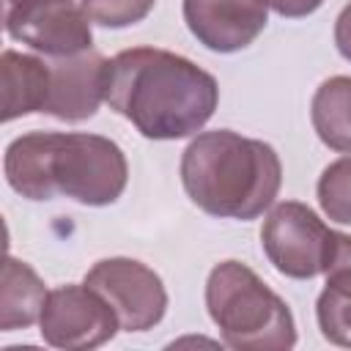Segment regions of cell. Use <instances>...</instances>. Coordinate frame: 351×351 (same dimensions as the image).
<instances>
[{
    "mask_svg": "<svg viewBox=\"0 0 351 351\" xmlns=\"http://www.w3.org/2000/svg\"><path fill=\"white\" fill-rule=\"evenodd\" d=\"M104 101L148 140L197 134L219 104L217 80L184 55L132 47L107 60Z\"/></svg>",
    "mask_w": 351,
    "mask_h": 351,
    "instance_id": "obj_1",
    "label": "cell"
},
{
    "mask_svg": "<svg viewBox=\"0 0 351 351\" xmlns=\"http://www.w3.org/2000/svg\"><path fill=\"white\" fill-rule=\"evenodd\" d=\"M8 186L27 200L69 197L82 206H112L129 181L118 143L88 132H27L8 143Z\"/></svg>",
    "mask_w": 351,
    "mask_h": 351,
    "instance_id": "obj_2",
    "label": "cell"
},
{
    "mask_svg": "<svg viewBox=\"0 0 351 351\" xmlns=\"http://www.w3.org/2000/svg\"><path fill=\"white\" fill-rule=\"evenodd\" d=\"M181 184L189 200L219 219H258L282 186L277 151L233 129L200 132L181 154Z\"/></svg>",
    "mask_w": 351,
    "mask_h": 351,
    "instance_id": "obj_3",
    "label": "cell"
},
{
    "mask_svg": "<svg viewBox=\"0 0 351 351\" xmlns=\"http://www.w3.org/2000/svg\"><path fill=\"white\" fill-rule=\"evenodd\" d=\"M206 310L222 343L236 351H288L296 346L291 307L241 261H222L208 271Z\"/></svg>",
    "mask_w": 351,
    "mask_h": 351,
    "instance_id": "obj_4",
    "label": "cell"
},
{
    "mask_svg": "<svg viewBox=\"0 0 351 351\" xmlns=\"http://www.w3.org/2000/svg\"><path fill=\"white\" fill-rule=\"evenodd\" d=\"M337 230L299 200L277 203L261 228V247L269 263L291 280H313L326 271Z\"/></svg>",
    "mask_w": 351,
    "mask_h": 351,
    "instance_id": "obj_5",
    "label": "cell"
},
{
    "mask_svg": "<svg viewBox=\"0 0 351 351\" xmlns=\"http://www.w3.org/2000/svg\"><path fill=\"white\" fill-rule=\"evenodd\" d=\"M82 282L99 291L110 302L123 332H148L165 318L167 310L165 282L143 261L134 258L96 261Z\"/></svg>",
    "mask_w": 351,
    "mask_h": 351,
    "instance_id": "obj_6",
    "label": "cell"
},
{
    "mask_svg": "<svg viewBox=\"0 0 351 351\" xmlns=\"http://www.w3.org/2000/svg\"><path fill=\"white\" fill-rule=\"evenodd\" d=\"M5 33L44 58H69L93 49L90 16L80 0H25L3 8Z\"/></svg>",
    "mask_w": 351,
    "mask_h": 351,
    "instance_id": "obj_7",
    "label": "cell"
},
{
    "mask_svg": "<svg viewBox=\"0 0 351 351\" xmlns=\"http://www.w3.org/2000/svg\"><path fill=\"white\" fill-rule=\"evenodd\" d=\"M118 329L121 324L110 302L85 282L49 291L38 318V332L44 343L66 351L99 348L110 343Z\"/></svg>",
    "mask_w": 351,
    "mask_h": 351,
    "instance_id": "obj_8",
    "label": "cell"
},
{
    "mask_svg": "<svg viewBox=\"0 0 351 351\" xmlns=\"http://www.w3.org/2000/svg\"><path fill=\"white\" fill-rule=\"evenodd\" d=\"M181 11L197 44L222 55L247 49L269 22L266 0H184Z\"/></svg>",
    "mask_w": 351,
    "mask_h": 351,
    "instance_id": "obj_9",
    "label": "cell"
},
{
    "mask_svg": "<svg viewBox=\"0 0 351 351\" xmlns=\"http://www.w3.org/2000/svg\"><path fill=\"white\" fill-rule=\"evenodd\" d=\"M49 60V99L44 115L58 121H88L96 115L99 104L104 101V77H107V58L96 49H85L69 58H47Z\"/></svg>",
    "mask_w": 351,
    "mask_h": 351,
    "instance_id": "obj_10",
    "label": "cell"
},
{
    "mask_svg": "<svg viewBox=\"0 0 351 351\" xmlns=\"http://www.w3.org/2000/svg\"><path fill=\"white\" fill-rule=\"evenodd\" d=\"M3 80V121H14L30 112H44L49 99V60L5 49L0 58Z\"/></svg>",
    "mask_w": 351,
    "mask_h": 351,
    "instance_id": "obj_11",
    "label": "cell"
},
{
    "mask_svg": "<svg viewBox=\"0 0 351 351\" xmlns=\"http://www.w3.org/2000/svg\"><path fill=\"white\" fill-rule=\"evenodd\" d=\"M49 291L41 277L16 258H5L3 263V288H0V329L16 332L27 329L41 318L44 302Z\"/></svg>",
    "mask_w": 351,
    "mask_h": 351,
    "instance_id": "obj_12",
    "label": "cell"
},
{
    "mask_svg": "<svg viewBox=\"0 0 351 351\" xmlns=\"http://www.w3.org/2000/svg\"><path fill=\"white\" fill-rule=\"evenodd\" d=\"M310 121L326 148L351 154V77L337 74L315 88Z\"/></svg>",
    "mask_w": 351,
    "mask_h": 351,
    "instance_id": "obj_13",
    "label": "cell"
},
{
    "mask_svg": "<svg viewBox=\"0 0 351 351\" xmlns=\"http://www.w3.org/2000/svg\"><path fill=\"white\" fill-rule=\"evenodd\" d=\"M315 195L321 211L332 222L351 225V156L335 159L321 170Z\"/></svg>",
    "mask_w": 351,
    "mask_h": 351,
    "instance_id": "obj_14",
    "label": "cell"
},
{
    "mask_svg": "<svg viewBox=\"0 0 351 351\" xmlns=\"http://www.w3.org/2000/svg\"><path fill=\"white\" fill-rule=\"evenodd\" d=\"M315 318L321 335L343 348H351V296L324 288L315 302Z\"/></svg>",
    "mask_w": 351,
    "mask_h": 351,
    "instance_id": "obj_15",
    "label": "cell"
},
{
    "mask_svg": "<svg viewBox=\"0 0 351 351\" xmlns=\"http://www.w3.org/2000/svg\"><path fill=\"white\" fill-rule=\"evenodd\" d=\"M80 3L96 25L110 30H121L143 22L156 5V0H80Z\"/></svg>",
    "mask_w": 351,
    "mask_h": 351,
    "instance_id": "obj_16",
    "label": "cell"
},
{
    "mask_svg": "<svg viewBox=\"0 0 351 351\" xmlns=\"http://www.w3.org/2000/svg\"><path fill=\"white\" fill-rule=\"evenodd\" d=\"M324 277H326L329 291L351 296V236L337 233L335 250H332V258H329V266H326Z\"/></svg>",
    "mask_w": 351,
    "mask_h": 351,
    "instance_id": "obj_17",
    "label": "cell"
},
{
    "mask_svg": "<svg viewBox=\"0 0 351 351\" xmlns=\"http://www.w3.org/2000/svg\"><path fill=\"white\" fill-rule=\"evenodd\" d=\"M269 8L285 19H299V16H307L313 11H318L324 5V0H266Z\"/></svg>",
    "mask_w": 351,
    "mask_h": 351,
    "instance_id": "obj_18",
    "label": "cell"
},
{
    "mask_svg": "<svg viewBox=\"0 0 351 351\" xmlns=\"http://www.w3.org/2000/svg\"><path fill=\"white\" fill-rule=\"evenodd\" d=\"M335 47L351 63V3L335 19Z\"/></svg>",
    "mask_w": 351,
    "mask_h": 351,
    "instance_id": "obj_19",
    "label": "cell"
},
{
    "mask_svg": "<svg viewBox=\"0 0 351 351\" xmlns=\"http://www.w3.org/2000/svg\"><path fill=\"white\" fill-rule=\"evenodd\" d=\"M16 3H25V0H3V8H11V5H16Z\"/></svg>",
    "mask_w": 351,
    "mask_h": 351,
    "instance_id": "obj_20",
    "label": "cell"
}]
</instances>
